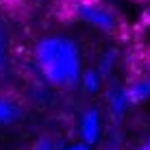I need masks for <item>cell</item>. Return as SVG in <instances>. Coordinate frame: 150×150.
Instances as JSON below:
<instances>
[{"mask_svg":"<svg viewBox=\"0 0 150 150\" xmlns=\"http://www.w3.org/2000/svg\"><path fill=\"white\" fill-rule=\"evenodd\" d=\"M105 98H107V111H109V117L113 124H120L124 120L128 111L133 109L131 102H128V96L124 91V85L115 76H111L109 81H105Z\"/></svg>","mask_w":150,"mask_h":150,"instance_id":"obj_3","label":"cell"},{"mask_svg":"<svg viewBox=\"0 0 150 150\" xmlns=\"http://www.w3.org/2000/svg\"><path fill=\"white\" fill-rule=\"evenodd\" d=\"M7 70V39H4V33L0 28V72Z\"/></svg>","mask_w":150,"mask_h":150,"instance_id":"obj_10","label":"cell"},{"mask_svg":"<svg viewBox=\"0 0 150 150\" xmlns=\"http://www.w3.org/2000/svg\"><path fill=\"white\" fill-rule=\"evenodd\" d=\"M148 144H150V139H148Z\"/></svg>","mask_w":150,"mask_h":150,"instance_id":"obj_14","label":"cell"},{"mask_svg":"<svg viewBox=\"0 0 150 150\" xmlns=\"http://www.w3.org/2000/svg\"><path fill=\"white\" fill-rule=\"evenodd\" d=\"M30 150H61V148H59V142H57L52 135L44 133V135H39V137L33 142Z\"/></svg>","mask_w":150,"mask_h":150,"instance_id":"obj_9","label":"cell"},{"mask_svg":"<svg viewBox=\"0 0 150 150\" xmlns=\"http://www.w3.org/2000/svg\"><path fill=\"white\" fill-rule=\"evenodd\" d=\"M137 150H150V144H148V142H144L142 146H137Z\"/></svg>","mask_w":150,"mask_h":150,"instance_id":"obj_12","label":"cell"},{"mask_svg":"<svg viewBox=\"0 0 150 150\" xmlns=\"http://www.w3.org/2000/svg\"><path fill=\"white\" fill-rule=\"evenodd\" d=\"M124 91L128 96L131 107H139L150 100V74H139L128 83H124Z\"/></svg>","mask_w":150,"mask_h":150,"instance_id":"obj_5","label":"cell"},{"mask_svg":"<svg viewBox=\"0 0 150 150\" xmlns=\"http://www.w3.org/2000/svg\"><path fill=\"white\" fill-rule=\"evenodd\" d=\"M79 87L85 91L87 96H96V94H100V91L105 89V79L100 76V72H98L96 68H85L83 74H81Z\"/></svg>","mask_w":150,"mask_h":150,"instance_id":"obj_7","label":"cell"},{"mask_svg":"<svg viewBox=\"0 0 150 150\" xmlns=\"http://www.w3.org/2000/svg\"><path fill=\"white\" fill-rule=\"evenodd\" d=\"M61 150H94V146H89V144H85V142H76V144H70V146H65Z\"/></svg>","mask_w":150,"mask_h":150,"instance_id":"obj_11","label":"cell"},{"mask_svg":"<svg viewBox=\"0 0 150 150\" xmlns=\"http://www.w3.org/2000/svg\"><path fill=\"white\" fill-rule=\"evenodd\" d=\"M63 2L72 20L94 26L102 33H117L122 26L117 11L105 0H63Z\"/></svg>","mask_w":150,"mask_h":150,"instance_id":"obj_2","label":"cell"},{"mask_svg":"<svg viewBox=\"0 0 150 150\" xmlns=\"http://www.w3.org/2000/svg\"><path fill=\"white\" fill-rule=\"evenodd\" d=\"M117 48H107L105 52H102L100 57H98V65L96 70L100 72V76L105 81H109L113 74H115V65H117Z\"/></svg>","mask_w":150,"mask_h":150,"instance_id":"obj_8","label":"cell"},{"mask_svg":"<svg viewBox=\"0 0 150 150\" xmlns=\"http://www.w3.org/2000/svg\"><path fill=\"white\" fill-rule=\"evenodd\" d=\"M26 2H39V0H26Z\"/></svg>","mask_w":150,"mask_h":150,"instance_id":"obj_13","label":"cell"},{"mask_svg":"<svg viewBox=\"0 0 150 150\" xmlns=\"http://www.w3.org/2000/svg\"><path fill=\"white\" fill-rule=\"evenodd\" d=\"M79 135L81 142L96 146L102 137V113L98 107H87L79 117Z\"/></svg>","mask_w":150,"mask_h":150,"instance_id":"obj_4","label":"cell"},{"mask_svg":"<svg viewBox=\"0 0 150 150\" xmlns=\"http://www.w3.org/2000/svg\"><path fill=\"white\" fill-rule=\"evenodd\" d=\"M24 115V109L15 98L11 96H2L0 94V126H11L18 124Z\"/></svg>","mask_w":150,"mask_h":150,"instance_id":"obj_6","label":"cell"},{"mask_svg":"<svg viewBox=\"0 0 150 150\" xmlns=\"http://www.w3.org/2000/svg\"><path fill=\"white\" fill-rule=\"evenodd\" d=\"M33 61L41 81L61 91L79 89L83 74L81 48L68 35H46L33 48Z\"/></svg>","mask_w":150,"mask_h":150,"instance_id":"obj_1","label":"cell"}]
</instances>
